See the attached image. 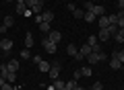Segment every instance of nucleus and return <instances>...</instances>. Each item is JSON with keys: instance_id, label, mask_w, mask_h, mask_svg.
<instances>
[{"instance_id": "14", "label": "nucleus", "mask_w": 124, "mask_h": 90, "mask_svg": "<svg viewBox=\"0 0 124 90\" xmlns=\"http://www.w3.org/2000/svg\"><path fill=\"white\" fill-rule=\"evenodd\" d=\"M66 53H68L70 57H75L77 53H79V49H77V45H75V43H70V45H66Z\"/></svg>"}, {"instance_id": "29", "label": "nucleus", "mask_w": 124, "mask_h": 90, "mask_svg": "<svg viewBox=\"0 0 124 90\" xmlns=\"http://www.w3.org/2000/svg\"><path fill=\"white\" fill-rule=\"evenodd\" d=\"M93 90H103V84L101 82H93Z\"/></svg>"}, {"instance_id": "3", "label": "nucleus", "mask_w": 124, "mask_h": 90, "mask_svg": "<svg viewBox=\"0 0 124 90\" xmlns=\"http://www.w3.org/2000/svg\"><path fill=\"white\" fill-rule=\"evenodd\" d=\"M10 49H13V41L4 37L2 41H0V51L2 53H10Z\"/></svg>"}, {"instance_id": "1", "label": "nucleus", "mask_w": 124, "mask_h": 90, "mask_svg": "<svg viewBox=\"0 0 124 90\" xmlns=\"http://www.w3.org/2000/svg\"><path fill=\"white\" fill-rule=\"evenodd\" d=\"M106 57H108V55H106L103 51H91V53H89L87 57H85V61H87L89 66H95L97 61H103Z\"/></svg>"}, {"instance_id": "7", "label": "nucleus", "mask_w": 124, "mask_h": 90, "mask_svg": "<svg viewBox=\"0 0 124 90\" xmlns=\"http://www.w3.org/2000/svg\"><path fill=\"white\" fill-rule=\"evenodd\" d=\"M37 68H39V72L48 74V72H50V68H52V64H50V61H44V60H41L39 64H37Z\"/></svg>"}, {"instance_id": "37", "label": "nucleus", "mask_w": 124, "mask_h": 90, "mask_svg": "<svg viewBox=\"0 0 124 90\" xmlns=\"http://www.w3.org/2000/svg\"><path fill=\"white\" fill-rule=\"evenodd\" d=\"M35 23L39 25V23H44V18H41V14H35Z\"/></svg>"}, {"instance_id": "42", "label": "nucleus", "mask_w": 124, "mask_h": 90, "mask_svg": "<svg viewBox=\"0 0 124 90\" xmlns=\"http://www.w3.org/2000/svg\"><path fill=\"white\" fill-rule=\"evenodd\" d=\"M77 90H85V88H81V86H79V88H77Z\"/></svg>"}, {"instance_id": "10", "label": "nucleus", "mask_w": 124, "mask_h": 90, "mask_svg": "<svg viewBox=\"0 0 124 90\" xmlns=\"http://www.w3.org/2000/svg\"><path fill=\"white\" fill-rule=\"evenodd\" d=\"M91 51H93V49H91V45H83V47L79 49V55H81V57L85 60V57H87V55H89Z\"/></svg>"}, {"instance_id": "43", "label": "nucleus", "mask_w": 124, "mask_h": 90, "mask_svg": "<svg viewBox=\"0 0 124 90\" xmlns=\"http://www.w3.org/2000/svg\"><path fill=\"white\" fill-rule=\"evenodd\" d=\"M6 2H13V0H6Z\"/></svg>"}, {"instance_id": "25", "label": "nucleus", "mask_w": 124, "mask_h": 90, "mask_svg": "<svg viewBox=\"0 0 124 90\" xmlns=\"http://www.w3.org/2000/svg\"><path fill=\"white\" fill-rule=\"evenodd\" d=\"M97 41H99V39H95V35H91V37L87 39V45H91V49H93L95 45H97Z\"/></svg>"}, {"instance_id": "27", "label": "nucleus", "mask_w": 124, "mask_h": 90, "mask_svg": "<svg viewBox=\"0 0 124 90\" xmlns=\"http://www.w3.org/2000/svg\"><path fill=\"white\" fill-rule=\"evenodd\" d=\"M85 21H87V23H93V21H95V14H93V12H85Z\"/></svg>"}, {"instance_id": "9", "label": "nucleus", "mask_w": 124, "mask_h": 90, "mask_svg": "<svg viewBox=\"0 0 124 90\" xmlns=\"http://www.w3.org/2000/svg\"><path fill=\"white\" fill-rule=\"evenodd\" d=\"M79 70H81V76H85V78H91V76H93L91 66H83V68H79Z\"/></svg>"}, {"instance_id": "8", "label": "nucleus", "mask_w": 124, "mask_h": 90, "mask_svg": "<svg viewBox=\"0 0 124 90\" xmlns=\"http://www.w3.org/2000/svg\"><path fill=\"white\" fill-rule=\"evenodd\" d=\"M110 37H112V35H110V31H108V29H99V33H97V39H99V41H108Z\"/></svg>"}, {"instance_id": "18", "label": "nucleus", "mask_w": 124, "mask_h": 90, "mask_svg": "<svg viewBox=\"0 0 124 90\" xmlns=\"http://www.w3.org/2000/svg\"><path fill=\"white\" fill-rule=\"evenodd\" d=\"M31 47H33V35L27 33V37H25V49H31Z\"/></svg>"}, {"instance_id": "17", "label": "nucleus", "mask_w": 124, "mask_h": 90, "mask_svg": "<svg viewBox=\"0 0 124 90\" xmlns=\"http://www.w3.org/2000/svg\"><path fill=\"white\" fill-rule=\"evenodd\" d=\"M54 88L56 90H66V82H62L60 78H58V80H54Z\"/></svg>"}, {"instance_id": "28", "label": "nucleus", "mask_w": 124, "mask_h": 90, "mask_svg": "<svg viewBox=\"0 0 124 90\" xmlns=\"http://www.w3.org/2000/svg\"><path fill=\"white\" fill-rule=\"evenodd\" d=\"M108 31H110V35L114 37V35L118 33V25H110V27H108Z\"/></svg>"}, {"instance_id": "21", "label": "nucleus", "mask_w": 124, "mask_h": 90, "mask_svg": "<svg viewBox=\"0 0 124 90\" xmlns=\"http://www.w3.org/2000/svg\"><path fill=\"white\" fill-rule=\"evenodd\" d=\"M114 39H116L118 43H124V29H118V33L114 35Z\"/></svg>"}, {"instance_id": "30", "label": "nucleus", "mask_w": 124, "mask_h": 90, "mask_svg": "<svg viewBox=\"0 0 124 90\" xmlns=\"http://www.w3.org/2000/svg\"><path fill=\"white\" fill-rule=\"evenodd\" d=\"M116 55H118V60H120V61L124 64V49H120V51H116Z\"/></svg>"}, {"instance_id": "33", "label": "nucleus", "mask_w": 124, "mask_h": 90, "mask_svg": "<svg viewBox=\"0 0 124 90\" xmlns=\"http://www.w3.org/2000/svg\"><path fill=\"white\" fill-rule=\"evenodd\" d=\"M85 10L91 12V10H93V2H85Z\"/></svg>"}, {"instance_id": "41", "label": "nucleus", "mask_w": 124, "mask_h": 90, "mask_svg": "<svg viewBox=\"0 0 124 90\" xmlns=\"http://www.w3.org/2000/svg\"><path fill=\"white\" fill-rule=\"evenodd\" d=\"M44 2H46V0H39V4H44Z\"/></svg>"}, {"instance_id": "22", "label": "nucleus", "mask_w": 124, "mask_h": 90, "mask_svg": "<svg viewBox=\"0 0 124 90\" xmlns=\"http://www.w3.org/2000/svg\"><path fill=\"white\" fill-rule=\"evenodd\" d=\"M77 88H79V84H77L75 78H72L70 82H66V90H77Z\"/></svg>"}, {"instance_id": "38", "label": "nucleus", "mask_w": 124, "mask_h": 90, "mask_svg": "<svg viewBox=\"0 0 124 90\" xmlns=\"http://www.w3.org/2000/svg\"><path fill=\"white\" fill-rule=\"evenodd\" d=\"M66 8H68V10H70V12H72V10H75V8H77V6H75V4H72V2H68V4H66Z\"/></svg>"}, {"instance_id": "34", "label": "nucleus", "mask_w": 124, "mask_h": 90, "mask_svg": "<svg viewBox=\"0 0 124 90\" xmlns=\"http://www.w3.org/2000/svg\"><path fill=\"white\" fill-rule=\"evenodd\" d=\"M116 4H118V10H124V0H116Z\"/></svg>"}, {"instance_id": "15", "label": "nucleus", "mask_w": 124, "mask_h": 90, "mask_svg": "<svg viewBox=\"0 0 124 90\" xmlns=\"http://www.w3.org/2000/svg\"><path fill=\"white\" fill-rule=\"evenodd\" d=\"M6 66H8V70H10V72H19V68H21L17 60H10V61H6Z\"/></svg>"}, {"instance_id": "32", "label": "nucleus", "mask_w": 124, "mask_h": 90, "mask_svg": "<svg viewBox=\"0 0 124 90\" xmlns=\"http://www.w3.org/2000/svg\"><path fill=\"white\" fill-rule=\"evenodd\" d=\"M21 57H23V60H29V49H23V51H21Z\"/></svg>"}, {"instance_id": "16", "label": "nucleus", "mask_w": 124, "mask_h": 90, "mask_svg": "<svg viewBox=\"0 0 124 90\" xmlns=\"http://www.w3.org/2000/svg\"><path fill=\"white\" fill-rule=\"evenodd\" d=\"M27 8H29V6H27L25 2H17V8H15V10H17L19 14H25V12H27Z\"/></svg>"}, {"instance_id": "39", "label": "nucleus", "mask_w": 124, "mask_h": 90, "mask_svg": "<svg viewBox=\"0 0 124 90\" xmlns=\"http://www.w3.org/2000/svg\"><path fill=\"white\" fill-rule=\"evenodd\" d=\"M6 84V80H4V78H2V76H0V88H2V86H4Z\"/></svg>"}, {"instance_id": "6", "label": "nucleus", "mask_w": 124, "mask_h": 90, "mask_svg": "<svg viewBox=\"0 0 124 90\" xmlns=\"http://www.w3.org/2000/svg\"><path fill=\"white\" fill-rule=\"evenodd\" d=\"M110 66H112V70H120V68H122V61L118 60V55H116V51L112 53V61H110Z\"/></svg>"}, {"instance_id": "13", "label": "nucleus", "mask_w": 124, "mask_h": 90, "mask_svg": "<svg viewBox=\"0 0 124 90\" xmlns=\"http://www.w3.org/2000/svg\"><path fill=\"white\" fill-rule=\"evenodd\" d=\"M108 27H110V18H108L106 14H101V17H99V29H108Z\"/></svg>"}, {"instance_id": "26", "label": "nucleus", "mask_w": 124, "mask_h": 90, "mask_svg": "<svg viewBox=\"0 0 124 90\" xmlns=\"http://www.w3.org/2000/svg\"><path fill=\"white\" fill-rule=\"evenodd\" d=\"M25 4L29 6V8H35V6L39 4V0H25Z\"/></svg>"}, {"instance_id": "12", "label": "nucleus", "mask_w": 124, "mask_h": 90, "mask_svg": "<svg viewBox=\"0 0 124 90\" xmlns=\"http://www.w3.org/2000/svg\"><path fill=\"white\" fill-rule=\"evenodd\" d=\"M93 14H95V17H101L103 12H106V8H103L101 4H93V10H91Z\"/></svg>"}, {"instance_id": "20", "label": "nucleus", "mask_w": 124, "mask_h": 90, "mask_svg": "<svg viewBox=\"0 0 124 90\" xmlns=\"http://www.w3.org/2000/svg\"><path fill=\"white\" fill-rule=\"evenodd\" d=\"M39 31H41V33H46V35H48L50 31H52V27H50V23H39Z\"/></svg>"}, {"instance_id": "4", "label": "nucleus", "mask_w": 124, "mask_h": 90, "mask_svg": "<svg viewBox=\"0 0 124 90\" xmlns=\"http://www.w3.org/2000/svg\"><path fill=\"white\" fill-rule=\"evenodd\" d=\"M41 45H44V49H46L48 53H56V43L50 41L48 37H44V43H41Z\"/></svg>"}, {"instance_id": "5", "label": "nucleus", "mask_w": 124, "mask_h": 90, "mask_svg": "<svg viewBox=\"0 0 124 90\" xmlns=\"http://www.w3.org/2000/svg\"><path fill=\"white\" fill-rule=\"evenodd\" d=\"M48 39H50V41H54V43H56V45H58V41H60V39H62V33H60V31H50V33H48Z\"/></svg>"}, {"instance_id": "31", "label": "nucleus", "mask_w": 124, "mask_h": 90, "mask_svg": "<svg viewBox=\"0 0 124 90\" xmlns=\"http://www.w3.org/2000/svg\"><path fill=\"white\" fill-rule=\"evenodd\" d=\"M0 90H15V86H13V84H10V82H6V84H4V86H2V88H0Z\"/></svg>"}, {"instance_id": "23", "label": "nucleus", "mask_w": 124, "mask_h": 90, "mask_svg": "<svg viewBox=\"0 0 124 90\" xmlns=\"http://www.w3.org/2000/svg\"><path fill=\"white\" fill-rule=\"evenodd\" d=\"M108 18H110V25H118V21H120V14H118V12H116V14H110Z\"/></svg>"}, {"instance_id": "19", "label": "nucleus", "mask_w": 124, "mask_h": 90, "mask_svg": "<svg viewBox=\"0 0 124 90\" xmlns=\"http://www.w3.org/2000/svg\"><path fill=\"white\" fill-rule=\"evenodd\" d=\"M13 25H15V18L10 17V14H8V17H4V23H2V27H6V29H10Z\"/></svg>"}, {"instance_id": "36", "label": "nucleus", "mask_w": 124, "mask_h": 90, "mask_svg": "<svg viewBox=\"0 0 124 90\" xmlns=\"http://www.w3.org/2000/svg\"><path fill=\"white\" fill-rule=\"evenodd\" d=\"M118 29H124V17H120V21H118Z\"/></svg>"}, {"instance_id": "11", "label": "nucleus", "mask_w": 124, "mask_h": 90, "mask_svg": "<svg viewBox=\"0 0 124 90\" xmlns=\"http://www.w3.org/2000/svg\"><path fill=\"white\" fill-rule=\"evenodd\" d=\"M54 17H56V14H54L52 10H46V12H41V18H44V23H52V21H54Z\"/></svg>"}, {"instance_id": "40", "label": "nucleus", "mask_w": 124, "mask_h": 90, "mask_svg": "<svg viewBox=\"0 0 124 90\" xmlns=\"http://www.w3.org/2000/svg\"><path fill=\"white\" fill-rule=\"evenodd\" d=\"M15 2H25V0H15Z\"/></svg>"}, {"instance_id": "35", "label": "nucleus", "mask_w": 124, "mask_h": 90, "mask_svg": "<svg viewBox=\"0 0 124 90\" xmlns=\"http://www.w3.org/2000/svg\"><path fill=\"white\" fill-rule=\"evenodd\" d=\"M72 78H75V80H79V78H83V76H81V70H77V72L72 74Z\"/></svg>"}, {"instance_id": "24", "label": "nucleus", "mask_w": 124, "mask_h": 90, "mask_svg": "<svg viewBox=\"0 0 124 90\" xmlns=\"http://www.w3.org/2000/svg\"><path fill=\"white\" fill-rule=\"evenodd\" d=\"M72 17H75L77 21H79V18H83V17H85V12H83L81 8H75V10H72Z\"/></svg>"}, {"instance_id": "2", "label": "nucleus", "mask_w": 124, "mask_h": 90, "mask_svg": "<svg viewBox=\"0 0 124 90\" xmlns=\"http://www.w3.org/2000/svg\"><path fill=\"white\" fill-rule=\"evenodd\" d=\"M48 76H50V80H52V82L60 78V61H54V64H52V68H50Z\"/></svg>"}]
</instances>
